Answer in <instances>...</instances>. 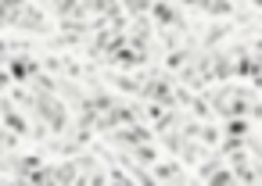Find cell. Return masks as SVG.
I'll use <instances>...</instances> for the list:
<instances>
[]
</instances>
